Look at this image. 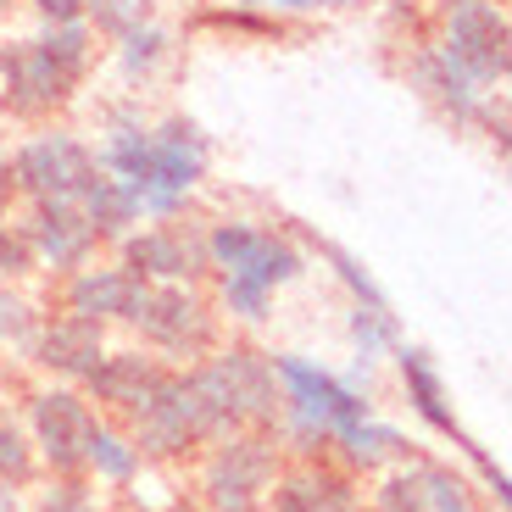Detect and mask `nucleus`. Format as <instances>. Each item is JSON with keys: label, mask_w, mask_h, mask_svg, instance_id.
Here are the masks:
<instances>
[{"label": "nucleus", "mask_w": 512, "mask_h": 512, "mask_svg": "<svg viewBox=\"0 0 512 512\" xmlns=\"http://www.w3.org/2000/svg\"><path fill=\"white\" fill-rule=\"evenodd\" d=\"M268 290H256V284H240V279H223V307H229V318L240 323H262L268 318Z\"/></svg>", "instance_id": "c85d7f7f"}, {"label": "nucleus", "mask_w": 512, "mask_h": 512, "mask_svg": "<svg viewBox=\"0 0 512 512\" xmlns=\"http://www.w3.org/2000/svg\"><path fill=\"white\" fill-rule=\"evenodd\" d=\"M0 512H23V501H17V485H0Z\"/></svg>", "instance_id": "f704fd0d"}, {"label": "nucleus", "mask_w": 512, "mask_h": 512, "mask_svg": "<svg viewBox=\"0 0 512 512\" xmlns=\"http://www.w3.org/2000/svg\"><path fill=\"white\" fill-rule=\"evenodd\" d=\"M73 206L90 218L95 234H123L128 223H140V195L128 190L123 179H101V173H90V184L78 190Z\"/></svg>", "instance_id": "412c9836"}, {"label": "nucleus", "mask_w": 512, "mask_h": 512, "mask_svg": "<svg viewBox=\"0 0 512 512\" xmlns=\"http://www.w3.org/2000/svg\"><path fill=\"white\" fill-rule=\"evenodd\" d=\"M206 262L223 268V279L256 284V290H268V295L307 273V256L295 251L290 240H279V234L256 229V223H218V229L206 234Z\"/></svg>", "instance_id": "0eeeda50"}, {"label": "nucleus", "mask_w": 512, "mask_h": 512, "mask_svg": "<svg viewBox=\"0 0 512 512\" xmlns=\"http://www.w3.org/2000/svg\"><path fill=\"white\" fill-rule=\"evenodd\" d=\"M12 201V162H6V151H0V206Z\"/></svg>", "instance_id": "72a5a7b5"}, {"label": "nucleus", "mask_w": 512, "mask_h": 512, "mask_svg": "<svg viewBox=\"0 0 512 512\" xmlns=\"http://www.w3.org/2000/svg\"><path fill=\"white\" fill-rule=\"evenodd\" d=\"M273 512H362V490L346 468H329L323 457H301L295 468H279L268 490Z\"/></svg>", "instance_id": "f8f14e48"}, {"label": "nucleus", "mask_w": 512, "mask_h": 512, "mask_svg": "<svg viewBox=\"0 0 512 512\" xmlns=\"http://www.w3.org/2000/svg\"><path fill=\"white\" fill-rule=\"evenodd\" d=\"M106 167L128 190L140 195V212L151 218H173L184 206V195L195 190L206 167V140L190 123H167L162 134H145V128H112L106 140Z\"/></svg>", "instance_id": "f257e3e1"}, {"label": "nucleus", "mask_w": 512, "mask_h": 512, "mask_svg": "<svg viewBox=\"0 0 512 512\" xmlns=\"http://www.w3.org/2000/svg\"><path fill=\"white\" fill-rule=\"evenodd\" d=\"M351 346H357V373H368L379 357H390V351L401 346L396 334V318H390V307H351Z\"/></svg>", "instance_id": "b1692460"}, {"label": "nucleus", "mask_w": 512, "mask_h": 512, "mask_svg": "<svg viewBox=\"0 0 512 512\" xmlns=\"http://www.w3.org/2000/svg\"><path fill=\"white\" fill-rule=\"evenodd\" d=\"M312 6H346V0H312Z\"/></svg>", "instance_id": "c9c22d12"}, {"label": "nucleus", "mask_w": 512, "mask_h": 512, "mask_svg": "<svg viewBox=\"0 0 512 512\" xmlns=\"http://www.w3.org/2000/svg\"><path fill=\"white\" fill-rule=\"evenodd\" d=\"M373 512H379V507H373Z\"/></svg>", "instance_id": "4c0bfd02"}, {"label": "nucleus", "mask_w": 512, "mask_h": 512, "mask_svg": "<svg viewBox=\"0 0 512 512\" xmlns=\"http://www.w3.org/2000/svg\"><path fill=\"white\" fill-rule=\"evenodd\" d=\"M173 512H179V507H173ZM184 512H190V507H184Z\"/></svg>", "instance_id": "e433bc0d"}, {"label": "nucleus", "mask_w": 512, "mask_h": 512, "mask_svg": "<svg viewBox=\"0 0 512 512\" xmlns=\"http://www.w3.org/2000/svg\"><path fill=\"white\" fill-rule=\"evenodd\" d=\"M323 256L334 262V273H340V284H346V290L357 295L362 307H384V290L373 284V273L362 268L357 256H351V251H340V245H323Z\"/></svg>", "instance_id": "bb28decb"}, {"label": "nucleus", "mask_w": 512, "mask_h": 512, "mask_svg": "<svg viewBox=\"0 0 512 512\" xmlns=\"http://www.w3.org/2000/svg\"><path fill=\"white\" fill-rule=\"evenodd\" d=\"M396 368H401V384H407V401L412 412H418L429 429H440V435H451L462 451H474V440L462 435L457 412H451V396H446V379H440V368L429 362V351L418 346H396Z\"/></svg>", "instance_id": "6ab92c4d"}, {"label": "nucleus", "mask_w": 512, "mask_h": 512, "mask_svg": "<svg viewBox=\"0 0 512 512\" xmlns=\"http://www.w3.org/2000/svg\"><path fill=\"white\" fill-rule=\"evenodd\" d=\"M101 357H106V323H90V318H78V312L39 323V334H34V362L45 373H56V379L84 384L101 368Z\"/></svg>", "instance_id": "4468645a"}, {"label": "nucleus", "mask_w": 512, "mask_h": 512, "mask_svg": "<svg viewBox=\"0 0 512 512\" xmlns=\"http://www.w3.org/2000/svg\"><path fill=\"white\" fill-rule=\"evenodd\" d=\"M373 507L379 512H479L468 485L451 468H440V462H412V457L384 474Z\"/></svg>", "instance_id": "9b49d317"}, {"label": "nucleus", "mask_w": 512, "mask_h": 512, "mask_svg": "<svg viewBox=\"0 0 512 512\" xmlns=\"http://www.w3.org/2000/svg\"><path fill=\"white\" fill-rule=\"evenodd\" d=\"M440 56H446L451 67H462L474 84L507 78V17H501L490 0H451Z\"/></svg>", "instance_id": "9d476101"}, {"label": "nucleus", "mask_w": 512, "mask_h": 512, "mask_svg": "<svg viewBox=\"0 0 512 512\" xmlns=\"http://www.w3.org/2000/svg\"><path fill=\"white\" fill-rule=\"evenodd\" d=\"M90 429H95V407L78 396V390H67V384L28 396V446L45 457V468H51L56 479L84 474Z\"/></svg>", "instance_id": "1a4fd4ad"}, {"label": "nucleus", "mask_w": 512, "mask_h": 512, "mask_svg": "<svg viewBox=\"0 0 512 512\" xmlns=\"http://www.w3.org/2000/svg\"><path fill=\"white\" fill-rule=\"evenodd\" d=\"M34 334H39V312L17 295H0V340L12 351H34Z\"/></svg>", "instance_id": "a878e982"}, {"label": "nucleus", "mask_w": 512, "mask_h": 512, "mask_svg": "<svg viewBox=\"0 0 512 512\" xmlns=\"http://www.w3.org/2000/svg\"><path fill=\"white\" fill-rule=\"evenodd\" d=\"M84 468H90L95 479H106V485H134V479H140V451H134V440H128L123 429L95 418L90 446H84Z\"/></svg>", "instance_id": "4be33fe9"}, {"label": "nucleus", "mask_w": 512, "mask_h": 512, "mask_svg": "<svg viewBox=\"0 0 512 512\" xmlns=\"http://www.w3.org/2000/svg\"><path fill=\"white\" fill-rule=\"evenodd\" d=\"M28 474H34V446H28V435L0 412V485H28Z\"/></svg>", "instance_id": "393cba45"}, {"label": "nucleus", "mask_w": 512, "mask_h": 512, "mask_svg": "<svg viewBox=\"0 0 512 512\" xmlns=\"http://www.w3.org/2000/svg\"><path fill=\"white\" fill-rule=\"evenodd\" d=\"M190 390L206 412L212 440L240 435V429H273L279 423V379H273V357L251 346L206 351L190 368Z\"/></svg>", "instance_id": "7ed1b4c3"}, {"label": "nucleus", "mask_w": 512, "mask_h": 512, "mask_svg": "<svg viewBox=\"0 0 512 512\" xmlns=\"http://www.w3.org/2000/svg\"><path fill=\"white\" fill-rule=\"evenodd\" d=\"M145 290L151 284L128 268H84L67 284V312H78V318H90V323H134Z\"/></svg>", "instance_id": "f3484780"}, {"label": "nucleus", "mask_w": 512, "mask_h": 512, "mask_svg": "<svg viewBox=\"0 0 512 512\" xmlns=\"http://www.w3.org/2000/svg\"><path fill=\"white\" fill-rule=\"evenodd\" d=\"M334 451H340V462H346L351 474H373V468L407 462L412 440L401 435V429H390V423H379V418H362V423H351V429L334 435Z\"/></svg>", "instance_id": "aec40b11"}, {"label": "nucleus", "mask_w": 512, "mask_h": 512, "mask_svg": "<svg viewBox=\"0 0 512 512\" xmlns=\"http://www.w3.org/2000/svg\"><path fill=\"white\" fill-rule=\"evenodd\" d=\"M84 384H90V401H101V407L134 418V412H140L145 401L167 384V368L156 357H145V351H106L101 368H95Z\"/></svg>", "instance_id": "dca6fc26"}, {"label": "nucleus", "mask_w": 512, "mask_h": 512, "mask_svg": "<svg viewBox=\"0 0 512 512\" xmlns=\"http://www.w3.org/2000/svg\"><path fill=\"white\" fill-rule=\"evenodd\" d=\"M23 240H28V251L45 256L51 268H78V262L95 251L101 234L90 229V218H84L73 201H39V212L23 229Z\"/></svg>", "instance_id": "a211bd4d"}, {"label": "nucleus", "mask_w": 512, "mask_h": 512, "mask_svg": "<svg viewBox=\"0 0 512 512\" xmlns=\"http://www.w3.org/2000/svg\"><path fill=\"white\" fill-rule=\"evenodd\" d=\"M273 379H279V423L295 457H323L340 429L373 418V401L357 384L334 379L329 368L295 357V351L273 357Z\"/></svg>", "instance_id": "f03ea898"}, {"label": "nucleus", "mask_w": 512, "mask_h": 512, "mask_svg": "<svg viewBox=\"0 0 512 512\" xmlns=\"http://www.w3.org/2000/svg\"><path fill=\"white\" fill-rule=\"evenodd\" d=\"M34 512H101V501L90 496V485H84L78 474H67V479H56V485L34 501Z\"/></svg>", "instance_id": "cd10ccee"}, {"label": "nucleus", "mask_w": 512, "mask_h": 512, "mask_svg": "<svg viewBox=\"0 0 512 512\" xmlns=\"http://www.w3.org/2000/svg\"><path fill=\"white\" fill-rule=\"evenodd\" d=\"M95 12V23L112 28V34H128V28L140 23V0H84Z\"/></svg>", "instance_id": "c756f323"}, {"label": "nucleus", "mask_w": 512, "mask_h": 512, "mask_svg": "<svg viewBox=\"0 0 512 512\" xmlns=\"http://www.w3.org/2000/svg\"><path fill=\"white\" fill-rule=\"evenodd\" d=\"M418 78H423V90L435 95L440 106H451L457 117H479V84L462 73V67H451L440 51H429L418 62Z\"/></svg>", "instance_id": "5701e85b"}, {"label": "nucleus", "mask_w": 512, "mask_h": 512, "mask_svg": "<svg viewBox=\"0 0 512 512\" xmlns=\"http://www.w3.org/2000/svg\"><path fill=\"white\" fill-rule=\"evenodd\" d=\"M28 262H34L28 240L17 229H6V223H0V273H6V279H17V273H28Z\"/></svg>", "instance_id": "7c9ffc66"}, {"label": "nucleus", "mask_w": 512, "mask_h": 512, "mask_svg": "<svg viewBox=\"0 0 512 512\" xmlns=\"http://www.w3.org/2000/svg\"><path fill=\"white\" fill-rule=\"evenodd\" d=\"M34 6L51 17V23H73V17L84 12V0H34Z\"/></svg>", "instance_id": "473e14b6"}, {"label": "nucleus", "mask_w": 512, "mask_h": 512, "mask_svg": "<svg viewBox=\"0 0 512 512\" xmlns=\"http://www.w3.org/2000/svg\"><path fill=\"white\" fill-rule=\"evenodd\" d=\"M90 56V34L78 23H56L51 34L39 39H17L0 51V95L17 117H39L51 112L56 101H67L73 78L84 73Z\"/></svg>", "instance_id": "20e7f679"}, {"label": "nucleus", "mask_w": 512, "mask_h": 512, "mask_svg": "<svg viewBox=\"0 0 512 512\" xmlns=\"http://www.w3.org/2000/svg\"><path fill=\"white\" fill-rule=\"evenodd\" d=\"M123 268L145 284H184L206 268V240L184 229H145L123 245Z\"/></svg>", "instance_id": "2eb2a0df"}, {"label": "nucleus", "mask_w": 512, "mask_h": 512, "mask_svg": "<svg viewBox=\"0 0 512 512\" xmlns=\"http://www.w3.org/2000/svg\"><path fill=\"white\" fill-rule=\"evenodd\" d=\"M90 173H95L90 151H84L78 140H67V134L34 140L12 167V179L23 184V190H34L39 201H78V190L90 184Z\"/></svg>", "instance_id": "ddd939ff"}, {"label": "nucleus", "mask_w": 512, "mask_h": 512, "mask_svg": "<svg viewBox=\"0 0 512 512\" xmlns=\"http://www.w3.org/2000/svg\"><path fill=\"white\" fill-rule=\"evenodd\" d=\"M273 479H279V446L262 429H240L212 440V457L201 468V501L206 512H262Z\"/></svg>", "instance_id": "39448f33"}, {"label": "nucleus", "mask_w": 512, "mask_h": 512, "mask_svg": "<svg viewBox=\"0 0 512 512\" xmlns=\"http://www.w3.org/2000/svg\"><path fill=\"white\" fill-rule=\"evenodd\" d=\"M134 329L167 362H190L195 368L206 351H218V312L184 284H151L140 312H134Z\"/></svg>", "instance_id": "423d86ee"}, {"label": "nucleus", "mask_w": 512, "mask_h": 512, "mask_svg": "<svg viewBox=\"0 0 512 512\" xmlns=\"http://www.w3.org/2000/svg\"><path fill=\"white\" fill-rule=\"evenodd\" d=\"M128 440L140 457H184L195 446H212V429H206V412L190 390V373H167V384L145 401L134 418H128Z\"/></svg>", "instance_id": "6e6552de"}, {"label": "nucleus", "mask_w": 512, "mask_h": 512, "mask_svg": "<svg viewBox=\"0 0 512 512\" xmlns=\"http://www.w3.org/2000/svg\"><path fill=\"white\" fill-rule=\"evenodd\" d=\"M156 51H162V28H145V34H128V67H151Z\"/></svg>", "instance_id": "2f4dec72"}]
</instances>
